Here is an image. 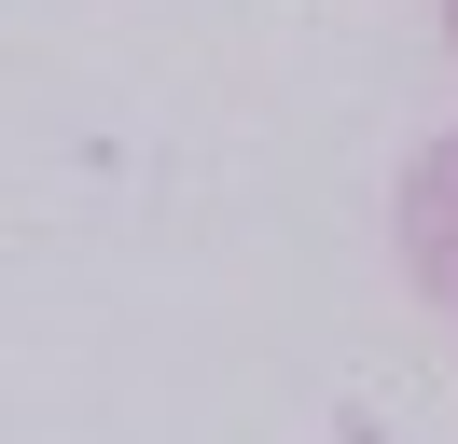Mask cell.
Returning a JSON list of instances; mask_svg holds the SVG:
<instances>
[{"label": "cell", "instance_id": "obj_1", "mask_svg": "<svg viewBox=\"0 0 458 444\" xmlns=\"http://www.w3.org/2000/svg\"><path fill=\"white\" fill-rule=\"evenodd\" d=\"M403 264H417V292L458 320V139H430V153L403 166Z\"/></svg>", "mask_w": 458, "mask_h": 444}, {"label": "cell", "instance_id": "obj_2", "mask_svg": "<svg viewBox=\"0 0 458 444\" xmlns=\"http://www.w3.org/2000/svg\"><path fill=\"white\" fill-rule=\"evenodd\" d=\"M445 42H458V0H445Z\"/></svg>", "mask_w": 458, "mask_h": 444}]
</instances>
